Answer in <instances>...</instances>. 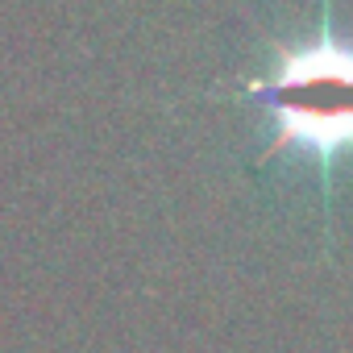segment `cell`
Listing matches in <instances>:
<instances>
[{
  "label": "cell",
  "mask_w": 353,
  "mask_h": 353,
  "mask_svg": "<svg viewBox=\"0 0 353 353\" xmlns=\"http://www.w3.org/2000/svg\"><path fill=\"white\" fill-rule=\"evenodd\" d=\"M250 96L274 117L266 154L303 145L328 183L332 162L353 150V42L324 21L307 46H274V71L250 83Z\"/></svg>",
  "instance_id": "cell-1"
}]
</instances>
